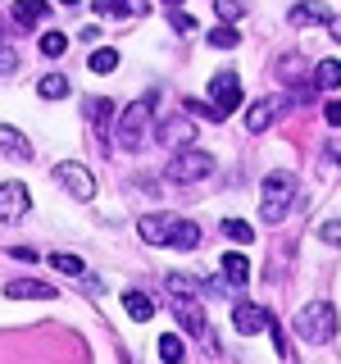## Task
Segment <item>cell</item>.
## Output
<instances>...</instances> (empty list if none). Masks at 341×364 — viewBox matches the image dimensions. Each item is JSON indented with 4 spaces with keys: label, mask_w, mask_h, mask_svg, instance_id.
I'll return each instance as SVG.
<instances>
[{
    "label": "cell",
    "mask_w": 341,
    "mask_h": 364,
    "mask_svg": "<svg viewBox=\"0 0 341 364\" xmlns=\"http://www.w3.org/2000/svg\"><path fill=\"white\" fill-rule=\"evenodd\" d=\"M146 246H178V250H196L200 246V228L191 219H178V214H146L136 223Z\"/></svg>",
    "instance_id": "cell-1"
},
{
    "label": "cell",
    "mask_w": 341,
    "mask_h": 364,
    "mask_svg": "<svg viewBox=\"0 0 341 364\" xmlns=\"http://www.w3.org/2000/svg\"><path fill=\"white\" fill-rule=\"evenodd\" d=\"M291 328H296V337L310 341V346H318V341H332L337 337V310L328 301H310L301 314L291 318Z\"/></svg>",
    "instance_id": "cell-2"
},
{
    "label": "cell",
    "mask_w": 341,
    "mask_h": 364,
    "mask_svg": "<svg viewBox=\"0 0 341 364\" xmlns=\"http://www.w3.org/2000/svg\"><path fill=\"white\" fill-rule=\"evenodd\" d=\"M291 200H296V178L291 173H269L264 178V191H259V219L264 223H282L287 219V210H291Z\"/></svg>",
    "instance_id": "cell-3"
},
{
    "label": "cell",
    "mask_w": 341,
    "mask_h": 364,
    "mask_svg": "<svg viewBox=\"0 0 341 364\" xmlns=\"http://www.w3.org/2000/svg\"><path fill=\"white\" fill-rule=\"evenodd\" d=\"M146 136H151V105L136 100V105H128L123 119H119V146L123 151H141Z\"/></svg>",
    "instance_id": "cell-4"
},
{
    "label": "cell",
    "mask_w": 341,
    "mask_h": 364,
    "mask_svg": "<svg viewBox=\"0 0 341 364\" xmlns=\"http://www.w3.org/2000/svg\"><path fill=\"white\" fill-rule=\"evenodd\" d=\"M214 173V155H205V151H178L173 159H168V168H164V178L168 182H200V178H210Z\"/></svg>",
    "instance_id": "cell-5"
},
{
    "label": "cell",
    "mask_w": 341,
    "mask_h": 364,
    "mask_svg": "<svg viewBox=\"0 0 341 364\" xmlns=\"http://www.w3.org/2000/svg\"><path fill=\"white\" fill-rule=\"evenodd\" d=\"M55 182H60L64 191H73L77 200H91V196H96V178H91V168L87 164H73V159L55 164Z\"/></svg>",
    "instance_id": "cell-6"
},
{
    "label": "cell",
    "mask_w": 341,
    "mask_h": 364,
    "mask_svg": "<svg viewBox=\"0 0 341 364\" xmlns=\"http://www.w3.org/2000/svg\"><path fill=\"white\" fill-rule=\"evenodd\" d=\"M173 314H178V323L187 328L196 341H205V346L214 350V341H210V323H205V310H200V301L196 296H173Z\"/></svg>",
    "instance_id": "cell-7"
},
{
    "label": "cell",
    "mask_w": 341,
    "mask_h": 364,
    "mask_svg": "<svg viewBox=\"0 0 341 364\" xmlns=\"http://www.w3.org/2000/svg\"><path fill=\"white\" fill-rule=\"evenodd\" d=\"M210 100H214V109L223 114H232L237 105H242V82H237V73L232 68H223V73H214V82H210Z\"/></svg>",
    "instance_id": "cell-8"
},
{
    "label": "cell",
    "mask_w": 341,
    "mask_h": 364,
    "mask_svg": "<svg viewBox=\"0 0 341 364\" xmlns=\"http://www.w3.org/2000/svg\"><path fill=\"white\" fill-rule=\"evenodd\" d=\"M28 210H32L28 187H23V182H0V223L28 219Z\"/></svg>",
    "instance_id": "cell-9"
},
{
    "label": "cell",
    "mask_w": 341,
    "mask_h": 364,
    "mask_svg": "<svg viewBox=\"0 0 341 364\" xmlns=\"http://www.w3.org/2000/svg\"><path fill=\"white\" fill-rule=\"evenodd\" d=\"M191 141H196V123H191L187 114H178V119H168L164 128H159V146H173V151H187Z\"/></svg>",
    "instance_id": "cell-10"
},
{
    "label": "cell",
    "mask_w": 341,
    "mask_h": 364,
    "mask_svg": "<svg viewBox=\"0 0 341 364\" xmlns=\"http://www.w3.org/2000/svg\"><path fill=\"white\" fill-rule=\"evenodd\" d=\"M232 323H237V333L255 337V333H264V328H273V318H269V310H259V305L242 301V305L232 310Z\"/></svg>",
    "instance_id": "cell-11"
},
{
    "label": "cell",
    "mask_w": 341,
    "mask_h": 364,
    "mask_svg": "<svg viewBox=\"0 0 341 364\" xmlns=\"http://www.w3.org/2000/svg\"><path fill=\"white\" fill-rule=\"evenodd\" d=\"M0 155H9L14 164H28V159L37 155V151H32V141H28V136H23L18 128H9V123H0Z\"/></svg>",
    "instance_id": "cell-12"
},
{
    "label": "cell",
    "mask_w": 341,
    "mask_h": 364,
    "mask_svg": "<svg viewBox=\"0 0 341 364\" xmlns=\"http://www.w3.org/2000/svg\"><path fill=\"white\" fill-rule=\"evenodd\" d=\"M5 296H14V301H55L60 291H55L50 282H41V278H14L5 287Z\"/></svg>",
    "instance_id": "cell-13"
},
{
    "label": "cell",
    "mask_w": 341,
    "mask_h": 364,
    "mask_svg": "<svg viewBox=\"0 0 341 364\" xmlns=\"http://www.w3.org/2000/svg\"><path fill=\"white\" fill-rule=\"evenodd\" d=\"M100 18H141L151 14V0H96Z\"/></svg>",
    "instance_id": "cell-14"
},
{
    "label": "cell",
    "mask_w": 341,
    "mask_h": 364,
    "mask_svg": "<svg viewBox=\"0 0 341 364\" xmlns=\"http://www.w3.org/2000/svg\"><path fill=\"white\" fill-rule=\"evenodd\" d=\"M332 9H328V0H301V5H291V23L296 28H305V23H328L332 28Z\"/></svg>",
    "instance_id": "cell-15"
},
{
    "label": "cell",
    "mask_w": 341,
    "mask_h": 364,
    "mask_svg": "<svg viewBox=\"0 0 341 364\" xmlns=\"http://www.w3.org/2000/svg\"><path fill=\"white\" fill-rule=\"evenodd\" d=\"M273 119H278V100H269V96L255 100V105L246 109V128H250V132H264Z\"/></svg>",
    "instance_id": "cell-16"
},
{
    "label": "cell",
    "mask_w": 341,
    "mask_h": 364,
    "mask_svg": "<svg viewBox=\"0 0 341 364\" xmlns=\"http://www.w3.org/2000/svg\"><path fill=\"white\" fill-rule=\"evenodd\" d=\"M14 18L23 28H37V23L50 18V5H45V0H14Z\"/></svg>",
    "instance_id": "cell-17"
},
{
    "label": "cell",
    "mask_w": 341,
    "mask_h": 364,
    "mask_svg": "<svg viewBox=\"0 0 341 364\" xmlns=\"http://www.w3.org/2000/svg\"><path fill=\"white\" fill-rule=\"evenodd\" d=\"M123 310H128L136 323H146V318L155 314V301H151V296H141V291H123Z\"/></svg>",
    "instance_id": "cell-18"
},
{
    "label": "cell",
    "mask_w": 341,
    "mask_h": 364,
    "mask_svg": "<svg viewBox=\"0 0 341 364\" xmlns=\"http://www.w3.org/2000/svg\"><path fill=\"white\" fill-rule=\"evenodd\" d=\"M223 273H227V282H232V287H246V278H250V259L246 255H223Z\"/></svg>",
    "instance_id": "cell-19"
},
{
    "label": "cell",
    "mask_w": 341,
    "mask_h": 364,
    "mask_svg": "<svg viewBox=\"0 0 341 364\" xmlns=\"http://www.w3.org/2000/svg\"><path fill=\"white\" fill-rule=\"evenodd\" d=\"M314 87L318 91H337L341 87V64L337 60H323V64L314 68Z\"/></svg>",
    "instance_id": "cell-20"
},
{
    "label": "cell",
    "mask_w": 341,
    "mask_h": 364,
    "mask_svg": "<svg viewBox=\"0 0 341 364\" xmlns=\"http://www.w3.org/2000/svg\"><path fill=\"white\" fill-rule=\"evenodd\" d=\"M273 68H278V77H282V82H301V77H305V60H301V55H278V64H273Z\"/></svg>",
    "instance_id": "cell-21"
},
{
    "label": "cell",
    "mask_w": 341,
    "mask_h": 364,
    "mask_svg": "<svg viewBox=\"0 0 341 364\" xmlns=\"http://www.w3.org/2000/svg\"><path fill=\"white\" fill-rule=\"evenodd\" d=\"M37 91H41L45 100H60V96H68V77L64 73H45L41 82H37Z\"/></svg>",
    "instance_id": "cell-22"
},
{
    "label": "cell",
    "mask_w": 341,
    "mask_h": 364,
    "mask_svg": "<svg viewBox=\"0 0 341 364\" xmlns=\"http://www.w3.org/2000/svg\"><path fill=\"white\" fill-rule=\"evenodd\" d=\"M237 41H242V32H237L232 23H214V32H210V46H219V50H232Z\"/></svg>",
    "instance_id": "cell-23"
},
{
    "label": "cell",
    "mask_w": 341,
    "mask_h": 364,
    "mask_svg": "<svg viewBox=\"0 0 341 364\" xmlns=\"http://www.w3.org/2000/svg\"><path fill=\"white\" fill-rule=\"evenodd\" d=\"M45 259H50V269L68 273V278H82V259H77V255H68V250H55V255H45Z\"/></svg>",
    "instance_id": "cell-24"
},
{
    "label": "cell",
    "mask_w": 341,
    "mask_h": 364,
    "mask_svg": "<svg viewBox=\"0 0 341 364\" xmlns=\"http://www.w3.org/2000/svg\"><path fill=\"white\" fill-rule=\"evenodd\" d=\"M87 68L91 73H114V68H119V50H91V60H87Z\"/></svg>",
    "instance_id": "cell-25"
},
{
    "label": "cell",
    "mask_w": 341,
    "mask_h": 364,
    "mask_svg": "<svg viewBox=\"0 0 341 364\" xmlns=\"http://www.w3.org/2000/svg\"><path fill=\"white\" fill-rule=\"evenodd\" d=\"M159 360H164V364H178L182 360V337L178 333H164V337H159Z\"/></svg>",
    "instance_id": "cell-26"
},
{
    "label": "cell",
    "mask_w": 341,
    "mask_h": 364,
    "mask_svg": "<svg viewBox=\"0 0 341 364\" xmlns=\"http://www.w3.org/2000/svg\"><path fill=\"white\" fill-rule=\"evenodd\" d=\"M109 100H91V119H96V132H100V141H109Z\"/></svg>",
    "instance_id": "cell-27"
},
{
    "label": "cell",
    "mask_w": 341,
    "mask_h": 364,
    "mask_svg": "<svg viewBox=\"0 0 341 364\" xmlns=\"http://www.w3.org/2000/svg\"><path fill=\"white\" fill-rule=\"evenodd\" d=\"M41 50L50 55V60H60V55L68 50V32H45V37H41Z\"/></svg>",
    "instance_id": "cell-28"
},
{
    "label": "cell",
    "mask_w": 341,
    "mask_h": 364,
    "mask_svg": "<svg viewBox=\"0 0 341 364\" xmlns=\"http://www.w3.org/2000/svg\"><path fill=\"white\" fill-rule=\"evenodd\" d=\"M214 14H219L223 23H237L246 14V5H242V0H214Z\"/></svg>",
    "instance_id": "cell-29"
},
{
    "label": "cell",
    "mask_w": 341,
    "mask_h": 364,
    "mask_svg": "<svg viewBox=\"0 0 341 364\" xmlns=\"http://www.w3.org/2000/svg\"><path fill=\"white\" fill-rule=\"evenodd\" d=\"M223 232L232 237V242H250V237H255V228H250L246 219H223Z\"/></svg>",
    "instance_id": "cell-30"
},
{
    "label": "cell",
    "mask_w": 341,
    "mask_h": 364,
    "mask_svg": "<svg viewBox=\"0 0 341 364\" xmlns=\"http://www.w3.org/2000/svg\"><path fill=\"white\" fill-rule=\"evenodd\" d=\"M318 237H323L328 246H337V250H341V219H328V223H318Z\"/></svg>",
    "instance_id": "cell-31"
},
{
    "label": "cell",
    "mask_w": 341,
    "mask_h": 364,
    "mask_svg": "<svg viewBox=\"0 0 341 364\" xmlns=\"http://www.w3.org/2000/svg\"><path fill=\"white\" fill-rule=\"evenodd\" d=\"M182 109H196L200 119H214V123H223V114L214 109V105H205V100H182Z\"/></svg>",
    "instance_id": "cell-32"
},
{
    "label": "cell",
    "mask_w": 341,
    "mask_h": 364,
    "mask_svg": "<svg viewBox=\"0 0 341 364\" xmlns=\"http://www.w3.org/2000/svg\"><path fill=\"white\" fill-rule=\"evenodd\" d=\"M168 18H173V28H178V32H196V18H191L187 9H173Z\"/></svg>",
    "instance_id": "cell-33"
},
{
    "label": "cell",
    "mask_w": 341,
    "mask_h": 364,
    "mask_svg": "<svg viewBox=\"0 0 341 364\" xmlns=\"http://www.w3.org/2000/svg\"><path fill=\"white\" fill-rule=\"evenodd\" d=\"M14 68H18V55L9 46H0V73H14Z\"/></svg>",
    "instance_id": "cell-34"
},
{
    "label": "cell",
    "mask_w": 341,
    "mask_h": 364,
    "mask_svg": "<svg viewBox=\"0 0 341 364\" xmlns=\"http://www.w3.org/2000/svg\"><path fill=\"white\" fill-rule=\"evenodd\" d=\"M323 119L332 123V128H341V100H328V105H323Z\"/></svg>",
    "instance_id": "cell-35"
},
{
    "label": "cell",
    "mask_w": 341,
    "mask_h": 364,
    "mask_svg": "<svg viewBox=\"0 0 341 364\" xmlns=\"http://www.w3.org/2000/svg\"><path fill=\"white\" fill-rule=\"evenodd\" d=\"M9 255H14V259H23V264H32V259H37V250H28V246H14Z\"/></svg>",
    "instance_id": "cell-36"
},
{
    "label": "cell",
    "mask_w": 341,
    "mask_h": 364,
    "mask_svg": "<svg viewBox=\"0 0 341 364\" xmlns=\"http://www.w3.org/2000/svg\"><path fill=\"white\" fill-rule=\"evenodd\" d=\"M332 37H337V41H341V18H332Z\"/></svg>",
    "instance_id": "cell-37"
},
{
    "label": "cell",
    "mask_w": 341,
    "mask_h": 364,
    "mask_svg": "<svg viewBox=\"0 0 341 364\" xmlns=\"http://www.w3.org/2000/svg\"><path fill=\"white\" fill-rule=\"evenodd\" d=\"M60 5H82V0H60Z\"/></svg>",
    "instance_id": "cell-38"
},
{
    "label": "cell",
    "mask_w": 341,
    "mask_h": 364,
    "mask_svg": "<svg viewBox=\"0 0 341 364\" xmlns=\"http://www.w3.org/2000/svg\"><path fill=\"white\" fill-rule=\"evenodd\" d=\"M168 5H173V9H178V0H168Z\"/></svg>",
    "instance_id": "cell-39"
},
{
    "label": "cell",
    "mask_w": 341,
    "mask_h": 364,
    "mask_svg": "<svg viewBox=\"0 0 341 364\" xmlns=\"http://www.w3.org/2000/svg\"><path fill=\"white\" fill-rule=\"evenodd\" d=\"M337 155H341V151H337Z\"/></svg>",
    "instance_id": "cell-40"
}]
</instances>
